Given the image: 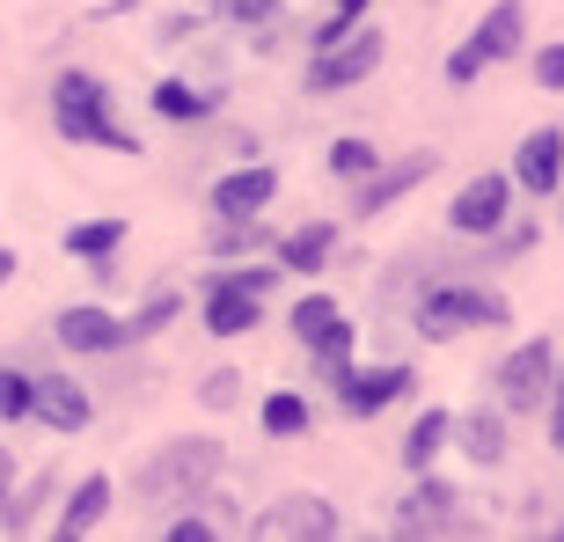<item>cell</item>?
I'll list each match as a JSON object with an SVG mask.
<instances>
[{
    "instance_id": "obj_1",
    "label": "cell",
    "mask_w": 564,
    "mask_h": 542,
    "mask_svg": "<svg viewBox=\"0 0 564 542\" xmlns=\"http://www.w3.org/2000/svg\"><path fill=\"white\" fill-rule=\"evenodd\" d=\"M220 462H228V447L220 440H206V433H184V440H162L154 455L140 462V506L147 513H184L198 491H206L213 477H220Z\"/></svg>"
},
{
    "instance_id": "obj_2",
    "label": "cell",
    "mask_w": 564,
    "mask_h": 542,
    "mask_svg": "<svg viewBox=\"0 0 564 542\" xmlns=\"http://www.w3.org/2000/svg\"><path fill=\"white\" fill-rule=\"evenodd\" d=\"M52 126H59V140H74V147L140 154V140L118 126V110H110V88L96 82V74H59V82H52Z\"/></svg>"
},
{
    "instance_id": "obj_3",
    "label": "cell",
    "mask_w": 564,
    "mask_h": 542,
    "mask_svg": "<svg viewBox=\"0 0 564 542\" xmlns=\"http://www.w3.org/2000/svg\"><path fill=\"white\" fill-rule=\"evenodd\" d=\"M506 323H513L506 293H484V286H469V279H447V286H433L419 301V330L433 337V345H447V337H462V330H506Z\"/></svg>"
},
{
    "instance_id": "obj_4",
    "label": "cell",
    "mask_w": 564,
    "mask_h": 542,
    "mask_svg": "<svg viewBox=\"0 0 564 542\" xmlns=\"http://www.w3.org/2000/svg\"><path fill=\"white\" fill-rule=\"evenodd\" d=\"M381 52H389V44H381L375 22H367V30L352 22V30H345L337 44L308 52V88H315V96H345V88H359V82H367V74L381 66Z\"/></svg>"
},
{
    "instance_id": "obj_5",
    "label": "cell",
    "mask_w": 564,
    "mask_h": 542,
    "mask_svg": "<svg viewBox=\"0 0 564 542\" xmlns=\"http://www.w3.org/2000/svg\"><path fill=\"white\" fill-rule=\"evenodd\" d=\"M499 411H543V397L557 389V345L550 337H528L499 359Z\"/></svg>"
},
{
    "instance_id": "obj_6",
    "label": "cell",
    "mask_w": 564,
    "mask_h": 542,
    "mask_svg": "<svg viewBox=\"0 0 564 542\" xmlns=\"http://www.w3.org/2000/svg\"><path fill=\"white\" fill-rule=\"evenodd\" d=\"M293 337L315 353V367L323 375H345V359H352V323H345V308H337L330 293H308L301 308H293Z\"/></svg>"
},
{
    "instance_id": "obj_7",
    "label": "cell",
    "mask_w": 564,
    "mask_h": 542,
    "mask_svg": "<svg viewBox=\"0 0 564 542\" xmlns=\"http://www.w3.org/2000/svg\"><path fill=\"white\" fill-rule=\"evenodd\" d=\"M250 535H264V542H330L337 535V506L315 499V491H286V499H272L250 521Z\"/></svg>"
},
{
    "instance_id": "obj_8",
    "label": "cell",
    "mask_w": 564,
    "mask_h": 542,
    "mask_svg": "<svg viewBox=\"0 0 564 542\" xmlns=\"http://www.w3.org/2000/svg\"><path fill=\"white\" fill-rule=\"evenodd\" d=\"M397 528H403V535H477V521L462 513V491H455V484H440V477H425L419 491L397 506Z\"/></svg>"
},
{
    "instance_id": "obj_9",
    "label": "cell",
    "mask_w": 564,
    "mask_h": 542,
    "mask_svg": "<svg viewBox=\"0 0 564 542\" xmlns=\"http://www.w3.org/2000/svg\"><path fill=\"white\" fill-rule=\"evenodd\" d=\"M506 198H513V176L484 169V176H469V184L455 191L447 228H455V235H499V228H506Z\"/></svg>"
},
{
    "instance_id": "obj_10",
    "label": "cell",
    "mask_w": 564,
    "mask_h": 542,
    "mask_svg": "<svg viewBox=\"0 0 564 542\" xmlns=\"http://www.w3.org/2000/svg\"><path fill=\"white\" fill-rule=\"evenodd\" d=\"M513 184L528 191V198H550V191L564 184V132L543 126V132H528L521 154H513Z\"/></svg>"
},
{
    "instance_id": "obj_11",
    "label": "cell",
    "mask_w": 564,
    "mask_h": 542,
    "mask_svg": "<svg viewBox=\"0 0 564 542\" xmlns=\"http://www.w3.org/2000/svg\"><path fill=\"white\" fill-rule=\"evenodd\" d=\"M397 397H411V367H367V375H337V403L352 418H375V411H389Z\"/></svg>"
},
{
    "instance_id": "obj_12",
    "label": "cell",
    "mask_w": 564,
    "mask_h": 542,
    "mask_svg": "<svg viewBox=\"0 0 564 542\" xmlns=\"http://www.w3.org/2000/svg\"><path fill=\"white\" fill-rule=\"evenodd\" d=\"M272 191H279L272 169H264V162H242L235 176H220V184H213V213H220V220H257V213L272 206Z\"/></svg>"
},
{
    "instance_id": "obj_13",
    "label": "cell",
    "mask_w": 564,
    "mask_h": 542,
    "mask_svg": "<svg viewBox=\"0 0 564 542\" xmlns=\"http://www.w3.org/2000/svg\"><path fill=\"white\" fill-rule=\"evenodd\" d=\"M440 169V154H411V162H397V169H367L359 176V191H352V213H381V206H397L403 191H419L425 176Z\"/></svg>"
},
{
    "instance_id": "obj_14",
    "label": "cell",
    "mask_w": 564,
    "mask_h": 542,
    "mask_svg": "<svg viewBox=\"0 0 564 542\" xmlns=\"http://www.w3.org/2000/svg\"><path fill=\"white\" fill-rule=\"evenodd\" d=\"M52 330H59L66 353H126V323L110 308H66Z\"/></svg>"
},
{
    "instance_id": "obj_15",
    "label": "cell",
    "mask_w": 564,
    "mask_h": 542,
    "mask_svg": "<svg viewBox=\"0 0 564 542\" xmlns=\"http://www.w3.org/2000/svg\"><path fill=\"white\" fill-rule=\"evenodd\" d=\"M88 411H96V403H88V389H74L66 375H37V403H30V418H44L52 433H82Z\"/></svg>"
},
{
    "instance_id": "obj_16",
    "label": "cell",
    "mask_w": 564,
    "mask_h": 542,
    "mask_svg": "<svg viewBox=\"0 0 564 542\" xmlns=\"http://www.w3.org/2000/svg\"><path fill=\"white\" fill-rule=\"evenodd\" d=\"M521 30H528V8H521V0H499V8L477 22V37H469V44L484 52V66H499V59L521 52Z\"/></svg>"
},
{
    "instance_id": "obj_17",
    "label": "cell",
    "mask_w": 564,
    "mask_h": 542,
    "mask_svg": "<svg viewBox=\"0 0 564 542\" xmlns=\"http://www.w3.org/2000/svg\"><path fill=\"white\" fill-rule=\"evenodd\" d=\"M455 433H462V455L477 462V469H499L506 462V411H469V418H455Z\"/></svg>"
},
{
    "instance_id": "obj_18",
    "label": "cell",
    "mask_w": 564,
    "mask_h": 542,
    "mask_svg": "<svg viewBox=\"0 0 564 542\" xmlns=\"http://www.w3.org/2000/svg\"><path fill=\"white\" fill-rule=\"evenodd\" d=\"M104 513H110V477L96 469V477H82L74 499L59 506V535H88V528H104Z\"/></svg>"
},
{
    "instance_id": "obj_19",
    "label": "cell",
    "mask_w": 564,
    "mask_h": 542,
    "mask_svg": "<svg viewBox=\"0 0 564 542\" xmlns=\"http://www.w3.org/2000/svg\"><path fill=\"white\" fill-rule=\"evenodd\" d=\"M330 250H337V228H330V220H308V228L279 235V271H323Z\"/></svg>"
},
{
    "instance_id": "obj_20",
    "label": "cell",
    "mask_w": 564,
    "mask_h": 542,
    "mask_svg": "<svg viewBox=\"0 0 564 542\" xmlns=\"http://www.w3.org/2000/svg\"><path fill=\"white\" fill-rule=\"evenodd\" d=\"M118 250H126V220H82V228H66V257H82L96 271H110Z\"/></svg>"
},
{
    "instance_id": "obj_21",
    "label": "cell",
    "mask_w": 564,
    "mask_h": 542,
    "mask_svg": "<svg viewBox=\"0 0 564 542\" xmlns=\"http://www.w3.org/2000/svg\"><path fill=\"white\" fill-rule=\"evenodd\" d=\"M154 110H162V118H176V126H184V118H206V110H220V88L162 82V88H154Z\"/></svg>"
},
{
    "instance_id": "obj_22",
    "label": "cell",
    "mask_w": 564,
    "mask_h": 542,
    "mask_svg": "<svg viewBox=\"0 0 564 542\" xmlns=\"http://www.w3.org/2000/svg\"><path fill=\"white\" fill-rule=\"evenodd\" d=\"M447 433H455V418H447V411H425L419 425L403 433V462H411V469H419V477H425V462H433L440 447H447Z\"/></svg>"
},
{
    "instance_id": "obj_23",
    "label": "cell",
    "mask_w": 564,
    "mask_h": 542,
    "mask_svg": "<svg viewBox=\"0 0 564 542\" xmlns=\"http://www.w3.org/2000/svg\"><path fill=\"white\" fill-rule=\"evenodd\" d=\"M367 169H381V147H375V140H337V147H330V176L359 184Z\"/></svg>"
},
{
    "instance_id": "obj_24",
    "label": "cell",
    "mask_w": 564,
    "mask_h": 542,
    "mask_svg": "<svg viewBox=\"0 0 564 542\" xmlns=\"http://www.w3.org/2000/svg\"><path fill=\"white\" fill-rule=\"evenodd\" d=\"M30 403H37V375L0 367V418H8V425H22V418H30Z\"/></svg>"
},
{
    "instance_id": "obj_25",
    "label": "cell",
    "mask_w": 564,
    "mask_h": 542,
    "mask_svg": "<svg viewBox=\"0 0 564 542\" xmlns=\"http://www.w3.org/2000/svg\"><path fill=\"white\" fill-rule=\"evenodd\" d=\"M169 323H176V293H154L140 315H126V345H147V337L169 330Z\"/></svg>"
},
{
    "instance_id": "obj_26",
    "label": "cell",
    "mask_w": 564,
    "mask_h": 542,
    "mask_svg": "<svg viewBox=\"0 0 564 542\" xmlns=\"http://www.w3.org/2000/svg\"><path fill=\"white\" fill-rule=\"evenodd\" d=\"M264 433H308V403L293 397V389H279V397H264Z\"/></svg>"
},
{
    "instance_id": "obj_27",
    "label": "cell",
    "mask_w": 564,
    "mask_h": 542,
    "mask_svg": "<svg viewBox=\"0 0 564 542\" xmlns=\"http://www.w3.org/2000/svg\"><path fill=\"white\" fill-rule=\"evenodd\" d=\"M235 381H242L235 367H220V375H206V403H213V411H235V397H242Z\"/></svg>"
},
{
    "instance_id": "obj_28",
    "label": "cell",
    "mask_w": 564,
    "mask_h": 542,
    "mask_svg": "<svg viewBox=\"0 0 564 542\" xmlns=\"http://www.w3.org/2000/svg\"><path fill=\"white\" fill-rule=\"evenodd\" d=\"M535 82L564 96V44H543V52H535Z\"/></svg>"
},
{
    "instance_id": "obj_29",
    "label": "cell",
    "mask_w": 564,
    "mask_h": 542,
    "mask_svg": "<svg viewBox=\"0 0 564 542\" xmlns=\"http://www.w3.org/2000/svg\"><path fill=\"white\" fill-rule=\"evenodd\" d=\"M220 8H228L235 22H250V30H264V22L279 15V0H220Z\"/></svg>"
},
{
    "instance_id": "obj_30",
    "label": "cell",
    "mask_w": 564,
    "mask_h": 542,
    "mask_svg": "<svg viewBox=\"0 0 564 542\" xmlns=\"http://www.w3.org/2000/svg\"><path fill=\"white\" fill-rule=\"evenodd\" d=\"M477 74H484V52H477V44H462L455 59H447V82H477Z\"/></svg>"
},
{
    "instance_id": "obj_31",
    "label": "cell",
    "mask_w": 564,
    "mask_h": 542,
    "mask_svg": "<svg viewBox=\"0 0 564 542\" xmlns=\"http://www.w3.org/2000/svg\"><path fill=\"white\" fill-rule=\"evenodd\" d=\"M8 499H15V455L0 447V513H8Z\"/></svg>"
},
{
    "instance_id": "obj_32",
    "label": "cell",
    "mask_w": 564,
    "mask_h": 542,
    "mask_svg": "<svg viewBox=\"0 0 564 542\" xmlns=\"http://www.w3.org/2000/svg\"><path fill=\"white\" fill-rule=\"evenodd\" d=\"M550 397H557V411H550V440L564 447V367H557V389H550Z\"/></svg>"
},
{
    "instance_id": "obj_33",
    "label": "cell",
    "mask_w": 564,
    "mask_h": 542,
    "mask_svg": "<svg viewBox=\"0 0 564 542\" xmlns=\"http://www.w3.org/2000/svg\"><path fill=\"white\" fill-rule=\"evenodd\" d=\"M337 15H345V22H359V15H367V0H337Z\"/></svg>"
},
{
    "instance_id": "obj_34",
    "label": "cell",
    "mask_w": 564,
    "mask_h": 542,
    "mask_svg": "<svg viewBox=\"0 0 564 542\" xmlns=\"http://www.w3.org/2000/svg\"><path fill=\"white\" fill-rule=\"evenodd\" d=\"M8 279H15V250H0V286H8Z\"/></svg>"
}]
</instances>
